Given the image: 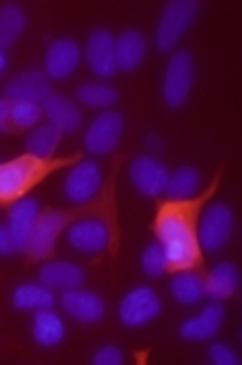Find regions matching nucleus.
I'll return each mask as SVG.
<instances>
[{
  "label": "nucleus",
  "mask_w": 242,
  "mask_h": 365,
  "mask_svg": "<svg viewBox=\"0 0 242 365\" xmlns=\"http://www.w3.org/2000/svg\"><path fill=\"white\" fill-rule=\"evenodd\" d=\"M222 174H217L210 189L189 199H167L161 202L154 217V235L159 240L167 269L182 272V269H197L202 264V247L197 240V217L202 207L212 199Z\"/></svg>",
  "instance_id": "obj_1"
},
{
  "label": "nucleus",
  "mask_w": 242,
  "mask_h": 365,
  "mask_svg": "<svg viewBox=\"0 0 242 365\" xmlns=\"http://www.w3.org/2000/svg\"><path fill=\"white\" fill-rule=\"evenodd\" d=\"M81 156H61V159H41L33 154H21L16 159L0 164V207L16 205L18 199H23L36 184L49 179L54 172L69 167V164H79Z\"/></svg>",
  "instance_id": "obj_2"
},
{
  "label": "nucleus",
  "mask_w": 242,
  "mask_h": 365,
  "mask_svg": "<svg viewBox=\"0 0 242 365\" xmlns=\"http://www.w3.org/2000/svg\"><path fill=\"white\" fill-rule=\"evenodd\" d=\"M76 217V212H61V210H41L36 225H33V232L28 237V245L23 252L28 255V259H46L54 255L56 250V240L59 235L66 230L71 220Z\"/></svg>",
  "instance_id": "obj_3"
},
{
  "label": "nucleus",
  "mask_w": 242,
  "mask_h": 365,
  "mask_svg": "<svg viewBox=\"0 0 242 365\" xmlns=\"http://www.w3.org/2000/svg\"><path fill=\"white\" fill-rule=\"evenodd\" d=\"M199 13V3L197 0H172L164 13H161V21L156 26V36L154 43L159 51H169L174 43H177L182 33L189 28L192 18Z\"/></svg>",
  "instance_id": "obj_4"
},
{
  "label": "nucleus",
  "mask_w": 242,
  "mask_h": 365,
  "mask_svg": "<svg viewBox=\"0 0 242 365\" xmlns=\"http://www.w3.org/2000/svg\"><path fill=\"white\" fill-rule=\"evenodd\" d=\"M232 235V210L225 202H212L202 215V222H197V240L199 247L217 252L227 245Z\"/></svg>",
  "instance_id": "obj_5"
},
{
  "label": "nucleus",
  "mask_w": 242,
  "mask_h": 365,
  "mask_svg": "<svg viewBox=\"0 0 242 365\" xmlns=\"http://www.w3.org/2000/svg\"><path fill=\"white\" fill-rule=\"evenodd\" d=\"M192 76H194V66H192V56L187 51H177L172 56V61L167 63V73H164V101L167 106L177 108L187 101L189 88H192Z\"/></svg>",
  "instance_id": "obj_6"
},
{
  "label": "nucleus",
  "mask_w": 242,
  "mask_h": 365,
  "mask_svg": "<svg viewBox=\"0 0 242 365\" xmlns=\"http://www.w3.org/2000/svg\"><path fill=\"white\" fill-rule=\"evenodd\" d=\"M161 310V300L151 287H136L129 295L121 300L119 305V317L129 328H139L144 322H149L151 317H156Z\"/></svg>",
  "instance_id": "obj_7"
},
{
  "label": "nucleus",
  "mask_w": 242,
  "mask_h": 365,
  "mask_svg": "<svg viewBox=\"0 0 242 365\" xmlns=\"http://www.w3.org/2000/svg\"><path fill=\"white\" fill-rule=\"evenodd\" d=\"M101 179H104V174H101V169H99L96 161L81 159L79 164L71 169L69 177H66L64 192L71 202H76V205H86L89 199L96 197L99 187H101Z\"/></svg>",
  "instance_id": "obj_8"
},
{
  "label": "nucleus",
  "mask_w": 242,
  "mask_h": 365,
  "mask_svg": "<svg viewBox=\"0 0 242 365\" xmlns=\"http://www.w3.org/2000/svg\"><path fill=\"white\" fill-rule=\"evenodd\" d=\"M121 131H124V116L116 111H106L91 121L86 136H84V144L91 154H109L116 146Z\"/></svg>",
  "instance_id": "obj_9"
},
{
  "label": "nucleus",
  "mask_w": 242,
  "mask_h": 365,
  "mask_svg": "<svg viewBox=\"0 0 242 365\" xmlns=\"http://www.w3.org/2000/svg\"><path fill=\"white\" fill-rule=\"evenodd\" d=\"M129 177H131V184L136 187V192L146 194V197H159V194L167 189L169 172L159 159H154V156H136V159L131 161Z\"/></svg>",
  "instance_id": "obj_10"
},
{
  "label": "nucleus",
  "mask_w": 242,
  "mask_h": 365,
  "mask_svg": "<svg viewBox=\"0 0 242 365\" xmlns=\"http://www.w3.org/2000/svg\"><path fill=\"white\" fill-rule=\"evenodd\" d=\"M51 93V83H49V76L46 71H38V68H31V71H23L21 76L6 83V96L8 101H44L46 96Z\"/></svg>",
  "instance_id": "obj_11"
},
{
  "label": "nucleus",
  "mask_w": 242,
  "mask_h": 365,
  "mask_svg": "<svg viewBox=\"0 0 242 365\" xmlns=\"http://www.w3.org/2000/svg\"><path fill=\"white\" fill-rule=\"evenodd\" d=\"M86 61L91 71L101 78L116 73V51H114V38L109 31H94L86 41Z\"/></svg>",
  "instance_id": "obj_12"
},
{
  "label": "nucleus",
  "mask_w": 242,
  "mask_h": 365,
  "mask_svg": "<svg viewBox=\"0 0 242 365\" xmlns=\"http://www.w3.org/2000/svg\"><path fill=\"white\" fill-rule=\"evenodd\" d=\"M79 58H81L79 43L71 41V38H59L46 51V76L49 78H66V76L74 73V68L79 66Z\"/></svg>",
  "instance_id": "obj_13"
},
{
  "label": "nucleus",
  "mask_w": 242,
  "mask_h": 365,
  "mask_svg": "<svg viewBox=\"0 0 242 365\" xmlns=\"http://www.w3.org/2000/svg\"><path fill=\"white\" fill-rule=\"evenodd\" d=\"M38 215H41V205H38L36 199L23 197L11 207V212H8V230H11L13 242H16V250H26L28 237H31Z\"/></svg>",
  "instance_id": "obj_14"
},
{
  "label": "nucleus",
  "mask_w": 242,
  "mask_h": 365,
  "mask_svg": "<svg viewBox=\"0 0 242 365\" xmlns=\"http://www.w3.org/2000/svg\"><path fill=\"white\" fill-rule=\"evenodd\" d=\"M61 305L69 312L74 320L81 322H96L101 320L104 315V300L96 295V292L81 290V287H74V290H66L64 297H61Z\"/></svg>",
  "instance_id": "obj_15"
},
{
  "label": "nucleus",
  "mask_w": 242,
  "mask_h": 365,
  "mask_svg": "<svg viewBox=\"0 0 242 365\" xmlns=\"http://www.w3.org/2000/svg\"><path fill=\"white\" fill-rule=\"evenodd\" d=\"M222 320H225V307L220 305V300L207 305L205 310L199 312V315L189 317V320L182 322V328H179V335L187 340H205L212 338V335L220 330Z\"/></svg>",
  "instance_id": "obj_16"
},
{
  "label": "nucleus",
  "mask_w": 242,
  "mask_h": 365,
  "mask_svg": "<svg viewBox=\"0 0 242 365\" xmlns=\"http://www.w3.org/2000/svg\"><path fill=\"white\" fill-rule=\"evenodd\" d=\"M44 113L49 116V121L61 131V134H69L76 131L81 124V111L69 96H61V93H49L44 98Z\"/></svg>",
  "instance_id": "obj_17"
},
{
  "label": "nucleus",
  "mask_w": 242,
  "mask_h": 365,
  "mask_svg": "<svg viewBox=\"0 0 242 365\" xmlns=\"http://www.w3.org/2000/svg\"><path fill=\"white\" fill-rule=\"evenodd\" d=\"M86 272L74 262H46L41 267V285L59 287V290H74L84 285Z\"/></svg>",
  "instance_id": "obj_18"
},
{
  "label": "nucleus",
  "mask_w": 242,
  "mask_h": 365,
  "mask_svg": "<svg viewBox=\"0 0 242 365\" xmlns=\"http://www.w3.org/2000/svg\"><path fill=\"white\" fill-rule=\"evenodd\" d=\"M237 285H240V272L232 262H220L207 272L205 277V295L215 297V300H225V297L235 295Z\"/></svg>",
  "instance_id": "obj_19"
},
{
  "label": "nucleus",
  "mask_w": 242,
  "mask_h": 365,
  "mask_svg": "<svg viewBox=\"0 0 242 365\" xmlns=\"http://www.w3.org/2000/svg\"><path fill=\"white\" fill-rule=\"evenodd\" d=\"M114 51H116V68L131 71L139 66L141 58H144L146 41L139 31H124L116 41H114Z\"/></svg>",
  "instance_id": "obj_20"
},
{
  "label": "nucleus",
  "mask_w": 242,
  "mask_h": 365,
  "mask_svg": "<svg viewBox=\"0 0 242 365\" xmlns=\"http://www.w3.org/2000/svg\"><path fill=\"white\" fill-rule=\"evenodd\" d=\"M66 335V325L56 312H51L49 307L38 310L36 317H33V338H36L38 345L44 348H54L64 340Z\"/></svg>",
  "instance_id": "obj_21"
},
{
  "label": "nucleus",
  "mask_w": 242,
  "mask_h": 365,
  "mask_svg": "<svg viewBox=\"0 0 242 365\" xmlns=\"http://www.w3.org/2000/svg\"><path fill=\"white\" fill-rule=\"evenodd\" d=\"M169 290H172L174 300L184 302V305H192V302H197L199 297L205 295V279H202V274L197 269H182L172 279Z\"/></svg>",
  "instance_id": "obj_22"
},
{
  "label": "nucleus",
  "mask_w": 242,
  "mask_h": 365,
  "mask_svg": "<svg viewBox=\"0 0 242 365\" xmlns=\"http://www.w3.org/2000/svg\"><path fill=\"white\" fill-rule=\"evenodd\" d=\"M26 28V13L16 3H6L0 8V51L16 41Z\"/></svg>",
  "instance_id": "obj_23"
},
{
  "label": "nucleus",
  "mask_w": 242,
  "mask_h": 365,
  "mask_svg": "<svg viewBox=\"0 0 242 365\" xmlns=\"http://www.w3.org/2000/svg\"><path fill=\"white\" fill-rule=\"evenodd\" d=\"M13 305L18 310H44L54 305V295L46 285H21L13 292Z\"/></svg>",
  "instance_id": "obj_24"
},
{
  "label": "nucleus",
  "mask_w": 242,
  "mask_h": 365,
  "mask_svg": "<svg viewBox=\"0 0 242 365\" xmlns=\"http://www.w3.org/2000/svg\"><path fill=\"white\" fill-rule=\"evenodd\" d=\"M199 189V174L197 169L192 167H179L169 174L167 179V189L164 192L169 194V199H189L194 197Z\"/></svg>",
  "instance_id": "obj_25"
},
{
  "label": "nucleus",
  "mask_w": 242,
  "mask_h": 365,
  "mask_svg": "<svg viewBox=\"0 0 242 365\" xmlns=\"http://www.w3.org/2000/svg\"><path fill=\"white\" fill-rule=\"evenodd\" d=\"M61 131L56 129L54 124H44L38 126V129L31 131V136H28V154L33 156H41V159H49L51 154L56 151V146H59L61 141Z\"/></svg>",
  "instance_id": "obj_26"
},
{
  "label": "nucleus",
  "mask_w": 242,
  "mask_h": 365,
  "mask_svg": "<svg viewBox=\"0 0 242 365\" xmlns=\"http://www.w3.org/2000/svg\"><path fill=\"white\" fill-rule=\"evenodd\" d=\"M41 121V106L33 101H13L11 103V126L13 131L31 129Z\"/></svg>",
  "instance_id": "obj_27"
},
{
  "label": "nucleus",
  "mask_w": 242,
  "mask_h": 365,
  "mask_svg": "<svg viewBox=\"0 0 242 365\" xmlns=\"http://www.w3.org/2000/svg\"><path fill=\"white\" fill-rule=\"evenodd\" d=\"M79 98L86 106H111V103H116V91H114L109 83H84V86L79 88Z\"/></svg>",
  "instance_id": "obj_28"
},
{
  "label": "nucleus",
  "mask_w": 242,
  "mask_h": 365,
  "mask_svg": "<svg viewBox=\"0 0 242 365\" xmlns=\"http://www.w3.org/2000/svg\"><path fill=\"white\" fill-rule=\"evenodd\" d=\"M141 269H144L149 277H159V274L167 272V257H164V250H161L159 242L149 245V247L141 252Z\"/></svg>",
  "instance_id": "obj_29"
},
{
  "label": "nucleus",
  "mask_w": 242,
  "mask_h": 365,
  "mask_svg": "<svg viewBox=\"0 0 242 365\" xmlns=\"http://www.w3.org/2000/svg\"><path fill=\"white\" fill-rule=\"evenodd\" d=\"M210 360L215 365H237V355L230 350V345H222V343L210 345Z\"/></svg>",
  "instance_id": "obj_30"
},
{
  "label": "nucleus",
  "mask_w": 242,
  "mask_h": 365,
  "mask_svg": "<svg viewBox=\"0 0 242 365\" xmlns=\"http://www.w3.org/2000/svg\"><path fill=\"white\" fill-rule=\"evenodd\" d=\"M94 363L96 365H121L124 363V355H121V350H119L116 345H106V348H101L96 355H94Z\"/></svg>",
  "instance_id": "obj_31"
},
{
  "label": "nucleus",
  "mask_w": 242,
  "mask_h": 365,
  "mask_svg": "<svg viewBox=\"0 0 242 365\" xmlns=\"http://www.w3.org/2000/svg\"><path fill=\"white\" fill-rule=\"evenodd\" d=\"M13 252H16V242H13L11 230L0 225V255H13Z\"/></svg>",
  "instance_id": "obj_32"
},
{
  "label": "nucleus",
  "mask_w": 242,
  "mask_h": 365,
  "mask_svg": "<svg viewBox=\"0 0 242 365\" xmlns=\"http://www.w3.org/2000/svg\"><path fill=\"white\" fill-rule=\"evenodd\" d=\"M11 103L8 98H0V131H13L11 126Z\"/></svg>",
  "instance_id": "obj_33"
},
{
  "label": "nucleus",
  "mask_w": 242,
  "mask_h": 365,
  "mask_svg": "<svg viewBox=\"0 0 242 365\" xmlns=\"http://www.w3.org/2000/svg\"><path fill=\"white\" fill-rule=\"evenodd\" d=\"M159 146H161L159 136H149V149H159Z\"/></svg>",
  "instance_id": "obj_34"
},
{
  "label": "nucleus",
  "mask_w": 242,
  "mask_h": 365,
  "mask_svg": "<svg viewBox=\"0 0 242 365\" xmlns=\"http://www.w3.org/2000/svg\"><path fill=\"white\" fill-rule=\"evenodd\" d=\"M6 63H8L6 53H3V51H0V73H3V71H6Z\"/></svg>",
  "instance_id": "obj_35"
}]
</instances>
